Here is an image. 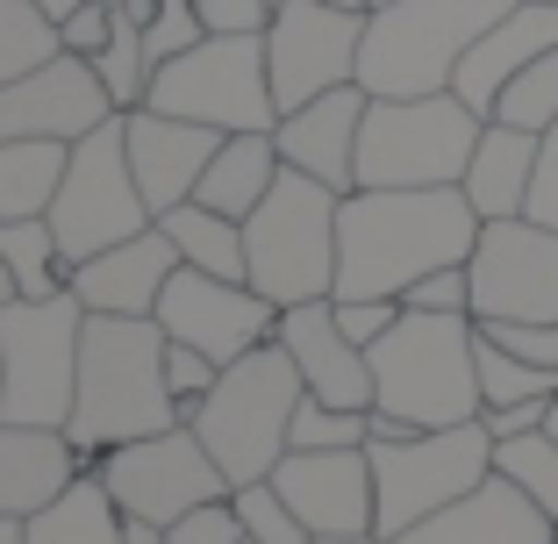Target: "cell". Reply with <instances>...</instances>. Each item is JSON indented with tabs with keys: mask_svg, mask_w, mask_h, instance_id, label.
<instances>
[{
	"mask_svg": "<svg viewBox=\"0 0 558 544\" xmlns=\"http://www.w3.org/2000/svg\"><path fill=\"white\" fill-rule=\"evenodd\" d=\"M480 215L459 186H359L337 208V294L329 301H401L423 273L465 265Z\"/></svg>",
	"mask_w": 558,
	"mask_h": 544,
	"instance_id": "obj_1",
	"label": "cell"
},
{
	"mask_svg": "<svg viewBox=\"0 0 558 544\" xmlns=\"http://www.w3.org/2000/svg\"><path fill=\"white\" fill-rule=\"evenodd\" d=\"M186 423V409L165 387V330L158 315H86L80 337V387H72V451L86 459V473L100 466V451L158 437V430Z\"/></svg>",
	"mask_w": 558,
	"mask_h": 544,
	"instance_id": "obj_2",
	"label": "cell"
},
{
	"mask_svg": "<svg viewBox=\"0 0 558 544\" xmlns=\"http://www.w3.org/2000/svg\"><path fill=\"white\" fill-rule=\"evenodd\" d=\"M365 359H373V437L480 423V330H473V315L401 309V323Z\"/></svg>",
	"mask_w": 558,
	"mask_h": 544,
	"instance_id": "obj_3",
	"label": "cell"
},
{
	"mask_svg": "<svg viewBox=\"0 0 558 544\" xmlns=\"http://www.w3.org/2000/svg\"><path fill=\"white\" fill-rule=\"evenodd\" d=\"M515 0H387L365 15L359 44V86L373 100H415L451 94L459 58L509 15Z\"/></svg>",
	"mask_w": 558,
	"mask_h": 544,
	"instance_id": "obj_4",
	"label": "cell"
},
{
	"mask_svg": "<svg viewBox=\"0 0 558 544\" xmlns=\"http://www.w3.org/2000/svg\"><path fill=\"white\" fill-rule=\"evenodd\" d=\"M301 365L287 359L279 344H258L244 351L236 365L215 373V387L194 401V437L208 445V459L222 466L230 487H251V480H272V466L287 459V430H294V409H301Z\"/></svg>",
	"mask_w": 558,
	"mask_h": 544,
	"instance_id": "obj_5",
	"label": "cell"
},
{
	"mask_svg": "<svg viewBox=\"0 0 558 544\" xmlns=\"http://www.w3.org/2000/svg\"><path fill=\"white\" fill-rule=\"evenodd\" d=\"M337 208L344 194L308 172H279L272 194L244 215V280L272 309L337 294Z\"/></svg>",
	"mask_w": 558,
	"mask_h": 544,
	"instance_id": "obj_6",
	"label": "cell"
},
{
	"mask_svg": "<svg viewBox=\"0 0 558 544\" xmlns=\"http://www.w3.org/2000/svg\"><path fill=\"white\" fill-rule=\"evenodd\" d=\"M80 337H86V301L50 294V301H0V423H36L65 430L72 423V387H80Z\"/></svg>",
	"mask_w": 558,
	"mask_h": 544,
	"instance_id": "obj_7",
	"label": "cell"
},
{
	"mask_svg": "<svg viewBox=\"0 0 558 544\" xmlns=\"http://www.w3.org/2000/svg\"><path fill=\"white\" fill-rule=\"evenodd\" d=\"M487 122L459 94L373 100L359 130V186H459Z\"/></svg>",
	"mask_w": 558,
	"mask_h": 544,
	"instance_id": "obj_8",
	"label": "cell"
},
{
	"mask_svg": "<svg viewBox=\"0 0 558 544\" xmlns=\"http://www.w3.org/2000/svg\"><path fill=\"white\" fill-rule=\"evenodd\" d=\"M144 108L222 136L272 130L279 100H272V72H265V36H201L194 50H180L150 72Z\"/></svg>",
	"mask_w": 558,
	"mask_h": 544,
	"instance_id": "obj_9",
	"label": "cell"
},
{
	"mask_svg": "<svg viewBox=\"0 0 558 544\" xmlns=\"http://www.w3.org/2000/svg\"><path fill=\"white\" fill-rule=\"evenodd\" d=\"M373 501H379V537H401L423 516L451 509L459 495H473L480 480H494V437L487 423L459 430H409V437H373Z\"/></svg>",
	"mask_w": 558,
	"mask_h": 544,
	"instance_id": "obj_10",
	"label": "cell"
},
{
	"mask_svg": "<svg viewBox=\"0 0 558 544\" xmlns=\"http://www.w3.org/2000/svg\"><path fill=\"white\" fill-rule=\"evenodd\" d=\"M158 215H150L144 186L130 172V136H122V116H108L100 130H86L72 144V166H65V186L50 201V230H58V251L65 265H86L100 258L108 244H130L144 237Z\"/></svg>",
	"mask_w": 558,
	"mask_h": 544,
	"instance_id": "obj_11",
	"label": "cell"
},
{
	"mask_svg": "<svg viewBox=\"0 0 558 544\" xmlns=\"http://www.w3.org/2000/svg\"><path fill=\"white\" fill-rule=\"evenodd\" d=\"M94 480L108 487V501H116L122 516H144V523H180L186 509L230 495V480L208 459V445L194 437V423H172V430H158V437L100 451Z\"/></svg>",
	"mask_w": 558,
	"mask_h": 544,
	"instance_id": "obj_12",
	"label": "cell"
},
{
	"mask_svg": "<svg viewBox=\"0 0 558 544\" xmlns=\"http://www.w3.org/2000/svg\"><path fill=\"white\" fill-rule=\"evenodd\" d=\"M465 273H473V323H558V230L530 215L480 222Z\"/></svg>",
	"mask_w": 558,
	"mask_h": 544,
	"instance_id": "obj_13",
	"label": "cell"
},
{
	"mask_svg": "<svg viewBox=\"0 0 558 544\" xmlns=\"http://www.w3.org/2000/svg\"><path fill=\"white\" fill-rule=\"evenodd\" d=\"M359 44H365V15H344L329 0H287L265 22V72H272V100L279 116L301 100H323L329 86L359 80Z\"/></svg>",
	"mask_w": 558,
	"mask_h": 544,
	"instance_id": "obj_14",
	"label": "cell"
},
{
	"mask_svg": "<svg viewBox=\"0 0 558 544\" xmlns=\"http://www.w3.org/2000/svg\"><path fill=\"white\" fill-rule=\"evenodd\" d=\"M150 315H158V330L172 337V344L208 351L215 365H236L244 351H258V344L279 337V309L258 287L215 280V273H194V265H180V273L165 280V294H158Z\"/></svg>",
	"mask_w": 558,
	"mask_h": 544,
	"instance_id": "obj_15",
	"label": "cell"
},
{
	"mask_svg": "<svg viewBox=\"0 0 558 544\" xmlns=\"http://www.w3.org/2000/svg\"><path fill=\"white\" fill-rule=\"evenodd\" d=\"M272 487L301 516L308 537H379L373 459L365 451H287L272 466Z\"/></svg>",
	"mask_w": 558,
	"mask_h": 544,
	"instance_id": "obj_16",
	"label": "cell"
},
{
	"mask_svg": "<svg viewBox=\"0 0 558 544\" xmlns=\"http://www.w3.org/2000/svg\"><path fill=\"white\" fill-rule=\"evenodd\" d=\"M116 116V100L100 86V72L72 50H58L50 65L22 72L15 86H0V144H22V136H58V144H80L86 130Z\"/></svg>",
	"mask_w": 558,
	"mask_h": 544,
	"instance_id": "obj_17",
	"label": "cell"
},
{
	"mask_svg": "<svg viewBox=\"0 0 558 544\" xmlns=\"http://www.w3.org/2000/svg\"><path fill=\"white\" fill-rule=\"evenodd\" d=\"M365 94L359 80L351 86H329L323 100H301L272 122V144H279V166L287 172H308V180L337 186V194H359V130H365Z\"/></svg>",
	"mask_w": 558,
	"mask_h": 544,
	"instance_id": "obj_18",
	"label": "cell"
},
{
	"mask_svg": "<svg viewBox=\"0 0 558 544\" xmlns=\"http://www.w3.org/2000/svg\"><path fill=\"white\" fill-rule=\"evenodd\" d=\"M287 359L301 365V387L329 409H373V359L365 344H351L344 323H337V301H301V309H279V337Z\"/></svg>",
	"mask_w": 558,
	"mask_h": 544,
	"instance_id": "obj_19",
	"label": "cell"
},
{
	"mask_svg": "<svg viewBox=\"0 0 558 544\" xmlns=\"http://www.w3.org/2000/svg\"><path fill=\"white\" fill-rule=\"evenodd\" d=\"M122 136H130V172H136V186H144L150 215L194 201L201 172H208L215 144H222V130H201V122L158 116V108H130V116H122Z\"/></svg>",
	"mask_w": 558,
	"mask_h": 544,
	"instance_id": "obj_20",
	"label": "cell"
},
{
	"mask_svg": "<svg viewBox=\"0 0 558 544\" xmlns=\"http://www.w3.org/2000/svg\"><path fill=\"white\" fill-rule=\"evenodd\" d=\"M387 544H558V523L537 509V501L515 487V480H480L473 495H459L451 509L423 516L415 530H401V537Z\"/></svg>",
	"mask_w": 558,
	"mask_h": 544,
	"instance_id": "obj_21",
	"label": "cell"
},
{
	"mask_svg": "<svg viewBox=\"0 0 558 544\" xmlns=\"http://www.w3.org/2000/svg\"><path fill=\"white\" fill-rule=\"evenodd\" d=\"M544 50H558V0H515L509 15H501V22H494V29L459 58V80H451V94H459L465 108L487 122L494 100H501V86H509L523 65H537Z\"/></svg>",
	"mask_w": 558,
	"mask_h": 544,
	"instance_id": "obj_22",
	"label": "cell"
},
{
	"mask_svg": "<svg viewBox=\"0 0 558 544\" xmlns=\"http://www.w3.org/2000/svg\"><path fill=\"white\" fill-rule=\"evenodd\" d=\"M172 273H180V251H172V237L150 222L144 237L108 244L100 258L72 265V294L86 301V315H150Z\"/></svg>",
	"mask_w": 558,
	"mask_h": 544,
	"instance_id": "obj_23",
	"label": "cell"
},
{
	"mask_svg": "<svg viewBox=\"0 0 558 544\" xmlns=\"http://www.w3.org/2000/svg\"><path fill=\"white\" fill-rule=\"evenodd\" d=\"M80 473H86V459L72 451L65 430L0 423V516H8V523H29V516H44Z\"/></svg>",
	"mask_w": 558,
	"mask_h": 544,
	"instance_id": "obj_24",
	"label": "cell"
},
{
	"mask_svg": "<svg viewBox=\"0 0 558 544\" xmlns=\"http://www.w3.org/2000/svg\"><path fill=\"white\" fill-rule=\"evenodd\" d=\"M530 180H537V136L509 130V122H487L473 144V166H465L459 194L473 201L480 222H509L530 208Z\"/></svg>",
	"mask_w": 558,
	"mask_h": 544,
	"instance_id": "obj_25",
	"label": "cell"
},
{
	"mask_svg": "<svg viewBox=\"0 0 558 544\" xmlns=\"http://www.w3.org/2000/svg\"><path fill=\"white\" fill-rule=\"evenodd\" d=\"M279 172H287V166H279L272 130L222 136V144H215V158H208V172H201V186H194V201H201V208H215V215H236V222H244V215L272 194Z\"/></svg>",
	"mask_w": 558,
	"mask_h": 544,
	"instance_id": "obj_26",
	"label": "cell"
},
{
	"mask_svg": "<svg viewBox=\"0 0 558 544\" xmlns=\"http://www.w3.org/2000/svg\"><path fill=\"white\" fill-rule=\"evenodd\" d=\"M72 144L58 136H22V144H0V222H29L50 215L58 186H65Z\"/></svg>",
	"mask_w": 558,
	"mask_h": 544,
	"instance_id": "obj_27",
	"label": "cell"
},
{
	"mask_svg": "<svg viewBox=\"0 0 558 544\" xmlns=\"http://www.w3.org/2000/svg\"><path fill=\"white\" fill-rule=\"evenodd\" d=\"M158 230L172 237L180 265L215 273V280H244V222H236V215H215V208H201V201H180V208L158 215Z\"/></svg>",
	"mask_w": 558,
	"mask_h": 544,
	"instance_id": "obj_28",
	"label": "cell"
},
{
	"mask_svg": "<svg viewBox=\"0 0 558 544\" xmlns=\"http://www.w3.org/2000/svg\"><path fill=\"white\" fill-rule=\"evenodd\" d=\"M22 530H29V544H122V509L108 501V487L94 473H80L65 495L50 501L44 516H29Z\"/></svg>",
	"mask_w": 558,
	"mask_h": 544,
	"instance_id": "obj_29",
	"label": "cell"
},
{
	"mask_svg": "<svg viewBox=\"0 0 558 544\" xmlns=\"http://www.w3.org/2000/svg\"><path fill=\"white\" fill-rule=\"evenodd\" d=\"M0 265H8V280H15L22 301H50L72 287V265L58 251V230H50V215H29V222H0Z\"/></svg>",
	"mask_w": 558,
	"mask_h": 544,
	"instance_id": "obj_30",
	"label": "cell"
},
{
	"mask_svg": "<svg viewBox=\"0 0 558 544\" xmlns=\"http://www.w3.org/2000/svg\"><path fill=\"white\" fill-rule=\"evenodd\" d=\"M58 22L36 8V0H0V86H15L22 72L50 65L58 58Z\"/></svg>",
	"mask_w": 558,
	"mask_h": 544,
	"instance_id": "obj_31",
	"label": "cell"
},
{
	"mask_svg": "<svg viewBox=\"0 0 558 544\" xmlns=\"http://www.w3.org/2000/svg\"><path fill=\"white\" fill-rule=\"evenodd\" d=\"M494 473L515 480V487H523V495L558 523V437H551V430H530V437L494 445Z\"/></svg>",
	"mask_w": 558,
	"mask_h": 544,
	"instance_id": "obj_32",
	"label": "cell"
},
{
	"mask_svg": "<svg viewBox=\"0 0 558 544\" xmlns=\"http://www.w3.org/2000/svg\"><path fill=\"white\" fill-rule=\"evenodd\" d=\"M487 122H509V130H530L544 136L558 122V50H544L537 65H523L509 86H501V100H494Z\"/></svg>",
	"mask_w": 558,
	"mask_h": 544,
	"instance_id": "obj_33",
	"label": "cell"
},
{
	"mask_svg": "<svg viewBox=\"0 0 558 544\" xmlns=\"http://www.w3.org/2000/svg\"><path fill=\"white\" fill-rule=\"evenodd\" d=\"M94 72H100V86H108V100H116V116L144 108V94H150V50H144V29H136L122 8H116V36H108V50L94 58Z\"/></svg>",
	"mask_w": 558,
	"mask_h": 544,
	"instance_id": "obj_34",
	"label": "cell"
},
{
	"mask_svg": "<svg viewBox=\"0 0 558 544\" xmlns=\"http://www.w3.org/2000/svg\"><path fill=\"white\" fill-rule=\"evenodd\" d=\"M287 445L294 451H365L373 445V409H329V401L301 395Z\"/></svg>",
	"mask_w": 558,
	"mask_h": 544,
	"instance_id": "obj_35",
	"label": "cell"
},
{
	"mask_svg": "<svg viewBox=\"0 0 558 544\" xmlns=\"http://www.w3.org/2000/svg\"><path fill=\"white\" fill-rule=\"evenodd\" d=\"M509 401H558V373L523 365L515 351L480 337V409H509Z\"/></svg>",
	"mask_w": 558,
	"mask_h": 544,
	"instance_id": "obj_36",
	"label": "cell"
},
{
	"mask_svg": "<svg viewBox=\"0 0 558 544\" xmlns=\"http://www.w3.org/2000/svg\"><path fill=\"white\" fill-rule=\"evenodd\" d=\"M230 509H236V523H244V544H315L308 530H301V516L287 509V495H279L272 480L230 487Z\"/></svg>",
	"mask_w": 558,
	"mask_h": 544,
	"instance_id": "obj_37",
	"label": "cell"
},
{
	"mask_svg": "<svg viewBox=\"0 0 558 544\" xmlns=\"http://www.w3.org/2000/svg\"><path fill=\"white\" fill-rule=\"evenodd\" d=\"M201 15H194V0H158V15L144 22V50H150V72L165 65V58H180V50L201 44Z\"/></svg>",
	"mask_w": 558,
	"mask_h": 544,
	"instance_id": "obj_38",
	"label": "cell"
},
{
	"mask_svg": "<svg viewBox=\"0 0 558 544\" xmlns=\"http://www.w3.org/2000/svg\"><path fill=\"white\" fill-rule=\"evenodd\" d=\"M401 309H415V315H473V273H465V265H437V273H423V280L401 294Z\"/></svg>",
	"mask_w": 558,
	"mask_h": 544,
	"instance_id": "obj_39",
	"label": "cell"
},
{
	"mask_svg": "<svg viewBox=\"0 0 558 544\" xmlns=\"http://www.w3.org/2000/svg\"><path fill=\"white\" fill-rule=\"evenodd\" d=\"M487 344L515 351L523 365H544V373H558V323H473Z\"/></svg>",
	"mask_w": 558,
	"mask_h": 544,
	"instance_id": "obj_40",
	"label": "cell"
},
{
	"mask_svg": "<svg viewBox=\"0 0 558 544\" xmlns=\"http://www.w3.org/2000/svg\"><path fill=\"white\" fill-rule=\"evenodd\" d=\"M165 544H244V523H236L230 495H222V501H201V509H186L180 523H165Z\"/></svg>",
	"mask_w": 558,
	"mask_h": 544,
	"instance_id": "obj_41",
	"label": "cell"
},
{
	"mask_svg": "<svg viewBox=\"0 0 558 544\" xmlns=\"http://www.w3.org/2000/svg\"><path fill=\"white\" fill-rule=\"evenodd\" d=\"M215 373H222V365H215L208 351H194V344H172V337H165V387H172V401H180L186 415H194V401L215 387Z\"/></svg>",
	"mask_w": 558,
	"mask_h": 544,
	"instance_id": "obj_42",
	"label": "cell"
},
{
	"mask_svg": "<svg viewBox=\"0 0 558 544\" xmlns=\"http://www.w3.org/2000/svg\"><path fill=\"white\" fill-rule=\"evenodd\" d=\"M194 15L208 36H265L272 0H194Z\"/></svg>",
	"mask_w": 558,
	"mask_h": 544,
	"instance_id": "obj_43",
	"label": "cell"
},
{
	"mask_svg": "<svg viewBox=\"0 0 558 544\" xmlns=\"http://www.w3.org/2000/svg\"><path fill=\"white\" fill-rule=\"evenodd\" d=\"M108 36H116V8H108V0H86L72 22H58V44H65L72 58H86V65L108 50Z\"/></svg>",
	"mask_w": 558,
	"mask_h": 544,
	"instance_id": "obj_44",
	"label": "cell"
},
{
	"mask_svg": "<svg viewBox=\"0 0 558 544\" xmlns=\"http://www.w3.org/2000/svg\"><path fill=\"white\" fill-rule=\"evenodd\" d=\"M530 222H544V230H558V122L537 136V180H530Z\"/></svg>",
	"mask_w": 558,
	"mask_h": 544,
	"instance_id": "obj_45",
	"label": "cell"
},
{
	"mask_svg": "<svg viewBox=\"0 0 558 544\" xmlns=\"http://www.w3.org/2000/svg\"><path fill=\"white\" fill-rule=\"evenodd\" d=\"M337 323H344V337H351V344H365V351H373L379 337H387V330L401 323V301H337Z\"/></svg>",
	"mask_w": 558,
	"mask_h": 544,
	"instance_id": "obj_46",
	"label": "cell"
},
{
	"mask_svg": "<svg viewBox=\"0 0 558 544\" xmlns=\"http://www.w3.org/2000/svg\"><path fill=\"white\" fill-rule=\"evenodd\" d=\"M480 423H487L494 445H509V437H530V430L551 423V401H509V409H480Z\"/></svg>",
	"mask_w": 558,
	"mask_h": 544,
	"instance_id": "obj_47",
	"label": "cell"
},
{
	"mask_svg": "<svg viewBox=\"0 0 558 544\" xmlns=\"http://www.w3.org/2000/svg\"><path fill=\"white\" fill-rule=\"evenodd\" d=\"M122 544H165V523H144V516H122Z\"/></svg>",
	"mask_w": 558,
	"mask_h": 544,
	"instance_id": "obj_48",
	"label": "cell"
},
{
	"mask_svg": "<svg viewBox=\"0 0 558 544\" xmlns=\"http://www.w3.org/2000/svg\"><path fill=\"white\" fill-rule=\"evenodd\" d=\"M36 8H44L50 22H72V15H80V8H86V0H36Z\"/></svg>",
	"mask_w": 558,
	"mask_h": 544,
	"instance_id": "obj_49",
	"label": "cell"
},
{
	"mask_svg": "<svg viewBox=\"0 0 558 544\" xmlns=\"http://www.w3.org/2000/svg\"><path fill=\"white\" fill-rule=\"evenodd\" d=\"M0 544H29V530H22V523H8V516H0Z\"/></svg>",
	"mask_w": 558,
	"mask_h": 544,
	"instance_id": "obj_50",
	"label": "cell"
},
{
	"mask_svg": "<svg viewBox=\"0 0 558 544\" xmlns=\"http://www.w3.org/2000/svg\"><path fill=\"white\" fill-rule=\"evenodd\" d=\"M329 8H344V15H373V8H365V0H329Z\"/></svg>",
	"mask_w": 558,
	"mask_h": 544,
	"instance_id": "obj_51",
	"label": "cell"
},
{
	"mask_svg": "<svg viewBox=\"0 0 558 544\" xmlns=\"http://www.w3.org/2000/svg\"><path fill=\"white\" fill-rule=\"evenodd\" d=\"M315 544H387V537H315Z\"/></svg>",
	"mask_w": 558,
	"mask_h": 544,
	"instance_id": "obj_52",
	"label": "cell"
},
{
	"mask_svg": "<svg viewBox=\"0 0 558 544\" xmlns=\"http://www.w3.org/2000/svg\"><path fill=\"white\" fill-rule=\"evenodd\" d=\"M0 301H15V280H8V265H0Z\"/></svg>",
	"mask_w": 558,
	"mask_h": 544,
	"instance_id": "obj_53",
	"label": "cell"
},
{
	"mask_svg": "<svg viewBox=\"0 0 558 544\" xmlns=\"http://www.w3.org/2000/svg\"><path fill=\"white\" fill-rule=\"evenodd\" d=\"M544 430H551V437H558V401H551V423H544Z\"/></svg>",
	"mask_w": 558,
	"mask_h": 544,
	"instance_id": "obj_54",
	"label": "cell"
},
{
	"mask_svg": "<svg viewBox=\"0 0 558 544\" xmlns=\"http://www.w3.org/2000/svg\"><path fill=\"white\" fill-rule=\"evenodd\" d=\"M365 8H387V0H365Z\"/></svg>",
	"mask_w": 558,
	"mask_h": 544,
	"instance_id": "obj_55",
	"label": "cell"
},
{
	"mask_svg": "<svg viewBox=\"0 0 558 544\" xmlns=\"http://www.w3.org/2000/svg\"><path fill=\"white\" fill-rule=\"evenodd\" d=\"M272 8H287V0H272Z\"/></svg>",
	"mask_w": 558,
	"mask_h": 544,
	"instance_id": "obj_56",
	"label": "cell"
},
{
	"mask_svg": "<svg viewBox=\"0 0 558 544\" xmlns=\"http://www.w3.org/2000/svg\"><path fill=\"white\" fill-rule=\"evenodd\" d=\"M108 8H122V0H108Z\"/></svg>",
	"mask_w": 558,
	"mask_h": 544,
	"instance_id": "obj_57",
	"label": "cell"
}]
</instances>
